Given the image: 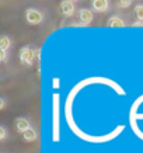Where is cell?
I'll return each instance as SVG.
<instances>
[{"label":"cell","mask_w":143,"mask_h":153,"mask_svg":"<svg viewBox=\"0 0 143 153\" xmlns=\"http://www.w3.org/2000/svg\"><path fill=\"white\" fill-rule=\"evenodd\" d=\"M91 7L97 13H105L110 9V1L108 0H94L91 3Z\"/></svg>","instance_id":"cell-6"},{"label":"cell","mask_w":143,"mask_h":153,"mask_svg":"<svg viewBox=\"0 0 143 153\" xmlns=\"http://www.w3.org/2000/svg\"><path fill=\"white\" fill-rule=\"evenodd\" d=\"M30 128H33V126H31V124H30V121H28L27 118H24V117L16 118V129L19 131L21 135H23L24 132H27Z\"/></svg>","instance_id":"cell-5"},{"label":"cell","mask_w":143,"mask_h":153,"mask_svg":"<svg viewBox=\"0 0 143 153\" xmlns=\"http://www.w3.org/2000/svg\"><path fill=\"white\" fill-rule=\"evenodd\" d=\"M7 138V132H6L4 126H0V140H4Z\"/></svg>","instance_id":"cell-13"},{"label":"cell","mask_w":143,"mask_h":153,"mask_svg":"<svg viewBox=\"0 0 143 153\" xmlns=\"http://www.w3.org/2000/svg\"><path fill=\"white\" fill-rule=\"evenodd\" d=\"M135 14H136V17H138L139 21L143 23V4H136V7H135Z\"/></svg>","instance_id":"cell-10"},{"label":"cell","mask_w":143,"mask_h":153,"mask_svg":"<svg viewBox=\"0 0 143 153\" xmlns=\"http://www.w3.org/2000/svg\"><path fill=\"white\" fill-rule=\"evenodd\" d=\"M25 20H27L28 24H31V25H37V24L42 23L44 16H42V13L39 11V10L30 7V9L25 10Z\"/></svg>","instance_id":"cell-2"},{"label":"cell","mask_w":143,"mask_h":153,"mask_svg":"<svg viewBox=\"0 0 143 153\" xmlns=\"http://www.w3.org/2000/svg\"><path fill=\"white\" fill-rule=\"evenodd\" d=\"M74 1L72 0H63L60 1V11L63 14V17H70L74 14Z\"/></svg>","instance_id":"cell-3"},{"label":"cell","mask_w":143,"mask_h":153,"mask_svg":"<svg viewBox=\"0 0 143 153\" xmlns=\"http://www.w3.org/2000/svg\"><path fill=\"white\" fill-rule=\"evenodd\" d=\"M79 20L83 25H87V24L93 23L94 20V14L90 9H80L79 10Z\"/></svg>","instance_id":"cell-4"},{"label":"cell","mask_w":143,"mask_h":153,"mask_svg":"<svg viewBox=\"0 0 143 153\" xmlns=\"http://www.w3.org/2000/svg\"><path fill=\"white\" fill-rule=\"evenodd\" d=\"M130 4H132V1H130V0H119V1H118V7H121V9L129 7Z\"/></svg>","instance_id":"cell-11"},{"label":"cell","mask_w":143,"mask_h":153,"mask_svg":"<svg viewBox=\"0 0 143 153\" xmlns=\"http://www.w3.org/2000/svg\"><path fill=\"white\" fill-rule=\"evenodd\" d=\"M9 59V55H7V52L6 51H0V60H1V63H6Z\"/></svg>","instance_id":"cell-12"},{"label":"cell","mask_w":143,"mask_h":153,"mask_svg":"<svg viewBox=\"0 0 143 153\" xmlns=\"http://www.w3.org/2000/svg\"><path fill=\"white\" fill-rule=\"evenodd\" d=\"M4 107H6L4 98H0V110H4Z\"/></svg>","instance_id":"cell-14"},{"label":"cell","mask_w":143,"mask_h":153,"mask_svg":"<svg viewBox=\"0 0 143 153\" xmlns=\"http://www.w3.org/2000/svg\"><path fill=\"white\" fill-rule=\"evenodd\" d=\"M35 56H37V53L34 52V49L31 47H24L20 49V62L21 63H24V65L27 66H33L34 60H35Z\"/></svg>","instance_id":"cell-1"},{"label":"cell","mask_w":143,"mask_h":153,"mask_svg":"<svg viewBox=\"0 0 143 153\" xmlns=\"http://www.w3.org/2000/svg\"><path fill=\"white\" fill-rule=\"evenodd\" d=\"M23 139L25 142H34V140L38 139V132L34 128H30L27 132H24L23 134Z\"/></svg>","instance_id":"cell-8"},{"label":"cell","mask_w":143,"mask_h":153,"mask_svg":"<svg viewBox=\"0 0 143 153\" xmlns=\"http://www.w3.org/2000/svg\"><path fill=\"white\" fill-rule=\"evenodd\" d=\"M11 47V39L7 35H1L0 37V51H9V48Z\"/></svg>","instance_id":"cell-9"},{"label":"cell","mask_w":143,"mask_h":153,"mask_svg":"<svg viewBox=\"0 0 143 153\" xmlns=\"http://www.w3.org/2000/svg\"><path fill=\"white\" fill-rule=\"evenodd\" d=\"M132 25H133V27H143V23L142 21H138V23H133Z\"/></svg>","instance_id":"cell-15"},{"label":"cell","mask_w":143,"mask_h":153,"mask_svg":"<svg viewBox=\"0 0 143 153\" xmlns=\"http://www.w3.org/2000/svg\"><path fill=\"white\" fill-rule=\"evenodd\" d=\"M107 27H112V28H122L125 27V21L121 19L119 16H111L108 21H107Z\"/></svg>","instance_id":"cell-7"}]
</instances>
